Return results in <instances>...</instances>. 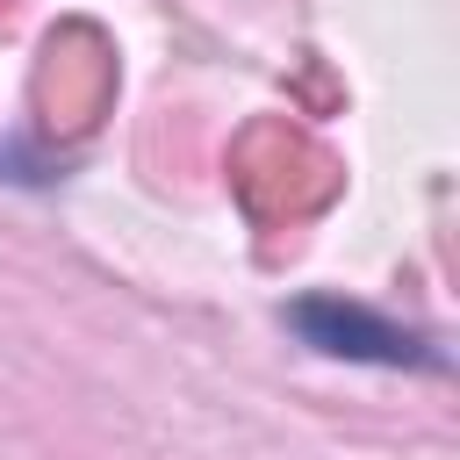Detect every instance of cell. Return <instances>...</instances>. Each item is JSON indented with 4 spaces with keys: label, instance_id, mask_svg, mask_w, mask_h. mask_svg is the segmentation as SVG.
I'll return each instance as SVG.
<instances>
[{
    "label": "cell",
    "instance_id": "6da1fadb",
    "mask_svg": "<svg viewBox=\"0 0 460 460\" xmlns=\"http://www.w3.org/2000/svg\"><path fill=\"white\" fill-rule=\"evenodd\" d=\"M295 331L316 345V352H338V359H381V367H446L417 331H395L352 302H302L295 309Z\"/></svg>",
    "mask_w": 460,
    "mask_h": 460
}]
</instances>
